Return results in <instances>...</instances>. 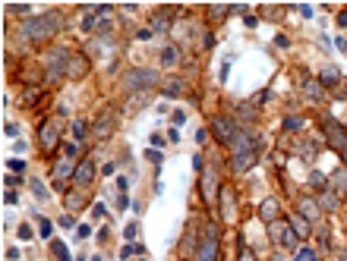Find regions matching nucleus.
Wrapping results in <instances>:
<instances>
[{
	"instance_id": "1",
	"label": "nucleus",
	"mask_w": 347,
	"mask_h": 261,
	"mask_svg": "<svg viewBox=\"0 0 347 261\" xmlns=\"http://www.w3.org/2000/svg\"><path fill=\"white\" fill-rule=\"evenodd\" d=\"M230 148H234V170H237V173L249 170V167L256 164V151H259V145H256L252 129L240 126V133H237V139H234Z\"/></svg>"
},
{
	"instance_id": "2",
	"label": "nucleus",
	"mask_w": 347,
	"mask_h": 261,
	"mask_svg": "<svg viewBox=\"0 0 347 261\" xmlns=\"http://www.w3.org/2000/svg\"><path fill=\"white\" fill-rule=\"evenodd\" d=\"M57 29H60V13H44V16H38V19H32V22H22V35L32 38V41H44Z\"/></svg>"
},
{
	"instance_id": "3",
	"label": "nucleus",
	"mask_w": 347,
	"mask_h": 261,
	"mask_svg": "<svg viewBox=\"0 0 347 261\" xmlns=\"http://www.w3.org/2000/svg\"><path fill=\"white\" fill-rule=\"evenodd\" d=\"M70 57H73V54H70L66 47H54L51 54H44V69H48V76H51V79H60V76H66Z\"/></svg>"
},
{
	"instance_id": "4",
	"label": "nucleus",
	"mask_w": 347,
	"mask_h": 261,
	"mask_svg": "<svg viewBox=\"0 0 347 261\" xmlns=\"http://www.w3.org/2000/svg\"><path fill=\"white\" fill-rule=\"evenodd\" d=\"M215 255H218V227L215 223H205L202 242H199V249H196V258L199 261H215Z\"/></svg>"
},
{
	"instance_id": "5",
	"label": "nucleus",
	"mask_w": 347,
	"mask_h": 261,
	"mask_svg": "<svg viewBox=\"0 0 347 261\" xmlns=\"http://www.w3.org/2000/svg\"><path fill=\"white\" fill-rule=\"evenodd\" d=\"M123 91H133V88H152V85H158V76L152 69H130L123 76Z\"/></svg>"
},
{
	"instance_id": "6",
	"label": "nucleus",
	"mask_w": 347,
	"mask_h": 261,
	"mask_svg": "<svg viewBox=\"0 0 347 261\" xmlns=\"http://www.w3.org/2000/svg\"><path fill=\"white\" fill-rule=\"evenodd\" d=\"M212 133H215V139H218V142L234 145L237 133H240V126H237L234 120H227V117H215V120H212Z\"/></svg>"
},
{
	"instance_id": "7",
	"label": "nucleus",
	"mask_w": 347,
	"mask_h": 261,
	"mask_svg": "<svg viewBox=\"0 0 347 261\" xmlns=\"http://www.w3.org/2000/svg\"><path fill=\"white\" fill-rule=\"evenodd\" d=\"M268 236H271V242H284V246L297 249V233H294V227H287L284 220L268 223Z\"/></svg>"
},
{
	"instance_id": "8",
	"label": "nucleus",
	"mask_w": 347,
	"mask_h": 261,
	"mask_svg": "<svg viewBox=\"0 0 347 261\" xmlns=\"http://www.w3.org/2000/svg\"><path fill=\"white\" fill-rule=\"evenodd\" d=\"M325 139H328L332 148L344 151V148H347V129L341 123H335V120H325Z\"/></svg>"
},
{
	"instance_id": "9",
	"label": "nucleus",
	"mask_w": 347,
	"mask_h": 261,
	"mask_svg": "<svg viewBox=\"0 0 347 261\" xmlns=\"http://www.w3.org/2000/svg\"><path fill=\"white\" fill-rule=\"evenodd\" d=\"M114 120H117V114L114 110H104V114L95 120V139H107L114 133Z\"/></svg>"
},
{
	"instance_id": "10",
	"label": "nucleus",
	"mask_w": 347,
	"mask_h": 261,
	"mask_svg": "<svg viewBox=\"0 0 347 261\" xmlns=\"http://www.w3.org/2000/svg\"><path fill=\"white\" fill-rule=\"evenodd\" d=\"M303 95H306L309 104H322V101H325L322 82H319V79H306V82H303Z\"/></svg>"
},
{
	"instance_id": "11",
	"label": "nucleus",
	"mask_w": 347,
	"mask_h": 261,
	"mask_svg": "<svg viewBox=\"0 0 347 261\" xmlns=\"http://www.w3.org/2000/svg\"><path fill=\"white\" fill-rule=\"evenodd\" d=\"M73 179H76V186H88L95 179V164L92 161H82L76 170H73Z\"/></svg>"
},
{
	"instance_id": "12",
	"label": "nucleus",
	"mask_w": 347,
	"mask_h": 261,
	"mask_svg": "<svg viewBox=\"0 0 347 261\" xmlns=\"http://www.w3.org/2000/svg\"><path fill=\"white\" fill-rule=\"evenodd\" d=\"M38 139H41V145H44V151H51V148H57V126H54V123H41V129H38Z\"/></svg>"
},
{
	"instance_id": "13",
	"label": "nucleus",
	"mask_w": 347,
	"mask_h": 261,
	"mask_svg": "<svg viewBox=\"0 0 347 261\" xmlns=\"http://www.w3.org/2000/svg\"><path fill=\"white\" fill-rule=\"evenodd\" d=\"M215 186H218V170H215V167H209V170L202 173V195L209 201L215 198Z\"/></svg>"
},
{
	"instance_id": "14",
	"label": "nucleus",
	"mask_w": 347,
	"mask_h": 261,
	"mask_svg": "<svg viewBox=\"0 0 347 261\" xmlns=\"http://www.w3.org/2000/svg\"><path fill=\"white\" fill-rule=\"evenodd\" d=\"M297 208H300V214H303L306 220H316V217L322 214V208H319L313 198H300V201H297Z\"/></svg>"
},
{
	"instance_id": "15",
	"label": "nucleus",
	"mask_w": 347,
	"mask_h": 261,
	"mask_svg": "<svg viewBox=\"0 0 347 261\" xmlns=\"http://www.w3.org/2000/svg\"><path fill=\"white\" fill-rule=\"evenodd\" d=\"M290 227H294V233L303 239V236H309V233H313V230H309V220L303 217V214H294V217H290Z\"/></svg>"
},
{
	"instance_id": "16",
	"label": "nucleus",
	"mask_w": 347,
	"mask_h": 261,
	"mask_svg": "<svg viewBox=\"0 0 347 261\" xmlns=\"http://www.w3.org/2000/svg\"><path fill=\"white\" fill-rule=\"evenodd\" d=\"M319 208H325V211H335V208H338V192L325 189V192H322V198H319Z\"/></svg>"
},
{
	"instance_id": "17",
	"label": "nucleus",
	"mask_w": 347,
	"mask_h": 261,
	"mask_svg": "<svg viewBox=\"0 0 347 261\" xmlns=\"http://www.w3.org/2000/svg\"><path fill=\"white\" fill-rule=\"evenodd\" d=\"M259 214H262V220L275 223V217H278V201H275V198H268V201L262 204V211H259Z\"/></svg>"
},
{
	"instance_id": "18",
	"label": "nucleus",
	"mask_w": 347,
	"mask_h": 261,
	"mask_svg": "<svg viewBox=\"0 0 347 261\" xmlns=\"http://www.w3.org/2000/svg\"><path fill=\"white\" fill-rule=\"evenodd\" d=\"M171 16H174V10H161L155 19H152V32H164V29H168V19H171Z\"/></svg>"
},
{
	"instance_id": "19",
	"label": "nucleus",
	"mask_w": 347,
	"mask_h": 261,
	"mask_svg": "<svg viewBox=\"0 0 347 261\" xmlns=\"http://www.w3.org/2000/svg\"><path fill=\"white\" fill-rule=\"evenodd\" d=\"M332 192H347V170L332 173Z\"/></svg>"
},
{
	"instance_id": "20",
	"label": "nucleus",
	"mask_w": 347,
	"mask_h": 261,
	"mask_svg": "<svg viewBox=\"0 0 347 261\" xmlns=\"http://www.w3.org/2000/svg\"><path fill=\"white\" fill-rule=\"evenodd\" d=\"M319 82H322V85H335V82H338V69H335V66H322Z\"/></svg>"
},
{
	"instance_id": "21",
	"label": "nucleus",
	"mask_w": 347,
	"mask_h": 261,
	"mask_svg": "<svg viewBox=\"0 0 347 261\" xmlns=\"http://www.w3.org/2000/svg\"><path fill=\"white\" fill-rule=\"evenodd\" d=\"M29 186H32V192H35V198H38V201H48V198H51V192H48V186H44L41 179H32Z\"/></svg>"
},
{
	"instance_id": "22",
	"label": "nucleus",
	"mask_w": 347,
	"mask_h": 261,
	"mask_svg": "<svg viewBox=\"0 0 347 261\" xmlns=\"http://www.w3.org/2000/svg\"><path fill=\"white\" fill-rule=\"evenodd\" d=\"M297 151H300V158H303V161H316V145H313V142H300Z\"/></svg>"
},
{
	"instance_id": "23",
	"label": "nucleus",
	"mask_w": 347,
	"mask_h": 261,
	"mask_svg": "<svg viewBox=\"0 0 347 261\" xmlns=\"http://www.w3.org/2000/svg\"><path fill=\"white\" fill-rule=\"evenodd\" d=\"M177 60H180V57H177V47H164V50H161V63H164V66H174Z\"/></svg>"
},
{
	"instance_id": "24",
	"label": "nucleus",
	"mask_w": 347,
	"mask_h": 261,
	"mask_svg": "<svg viewBox=\"0 0 347 261\" xmlns=\"http://www.w3.org/2000/svg\"><path fill=\"white\" fill-rule=\"evenodd\" d=\"M309 186H313V189H325V186H328V179H325L319 170H313V173H309Z\"/></svg>"
},
{
	"instance_id": "25",
	"label": "nucleus",
	"mask_w": 347,
	"mask_h": 261,
	"mask_svg": "<svg viewBox=\"0 0 347 261\" xmlns=\"http://www.w3.org/2000/svg\"><path fill=\"white\" fill-rule=\"evenodd\" d=\"M38 233H41V236H44V239H48V236H51V233H54V223H51V220H48V217H38Z\"/></svg>"
},
{
	"instance_id": "26",
	"label": "nucleus",
	"mask_w": 347,
	"mask_h": 261,
	"mask_svg": "<svg viewBox=\"0 0 347 261\" xmlns=\"http://www.w3.org/2000/svg\"><path fill=\"white\" fill-rule=\"evenodd\" d=\"M294 261H316V252H313V249H297Z\"/></svg>"
},
{
	"instance_id": "27",
	"label": "nucleus",
	"mask_w": 347,
	"mask_h": 261,
	"mask_svg": "<svg viewBox=\"0 0 347 261\" xmlns=\"http://www.w3.org/2000/svg\"><path fill=\"white\" fill-rule=\"evenodd\" d=\"M230 60H234V57H227V60L221 63V69H218V79H221V82H227V72H230Z\"/></svg>"
},
{
	"instance_id": "28",
	"label": "nucleus",
	"mask_w": 347,
	"mask_h": 261,
	"mask_svg": "<svg viewBox=\"0 0 347 261\" xmlns=\"http://www.w3.org/2000/svg\"><path fill=\"white\" fill-rule=\"evenodd\" d=\"M164 95H180V82H164Z\"/></svg>"
},
{
	"instance_id": "29",
	"label": "nucleus",
	"mask_w": 347,
	"mask_h": 261,
	"mask_svg": "<svg viewBox=\"0 0 347 261\" xmlns=\"http://www.w3.org/2000/svg\"><path fill=\"white\" fill-rule=\"evenodd\" d=\"M136 252H139V246H123V249H120V258L126 261V258H133Z\"/></svg>"
},
{
	"instance_id": "30",
	"label": "nucleus",
	"mask_w": 347,
	"mask_h": 261,
	"mask_svg": "<svg viewBox=\"0 0 347 261\" xmlns=\"http://www.w3.org/2000/svg\"><path fill=\"white\" fill-rule=\"evenodd\" d=\"M82 29H85V32H92V29H95V13H85V19H82Z\"/></svg>"
},
{
	"instance_id": "31",
	"label": "nucleus",
	"mask_w": 347,
	"mask_h": 261,
	"mask_svg": "<svg viewBox=\"0 0 347 261\" xmlns=\"http://www.w3.org/2000/svg\"><path fill=\"white\" fill-rule=\"evenodd\" d=\"M7 167H10L13 173H22V170H26V164H22V161H16V158H13V161H7Z\"/></svg>"
},
{
	"instance_id": "32",
	"label": "nucleus",
	"mask_w": 347,
	"mask_h": 261,
	"mask_svg": "<svg viewBox=\"0 0 347 261\" xmlns=\"http://www.w3.org/2000/svg\"><path fill=\"white\" fill-rule=\"evenodd\" d=\"M130 204H133V201H130V195H126V192L117 195V208H120V211H123V208H130Z\"/></svg>"
},
{
	"instance_id": "33",
	"label": "nucleus",
	"mask_w": 347,
	"mask_h": 261,
	"mask_svg": "<svg viewBox=\"0 0 347 261\" xmlns=\"http://www.w3.org/2000/svg\"><path fill=\"white\" fill-rule=\"evenodd\" d=\"M136 233H139V223H130V227H123V236H126V239H136Z\"/></svg>"
},
{
	"instance_id": "34",
	"label": "nucleus",
	"mask_w": 347,
	"mask_h": 261,
	"mask_svg": "<svg viewBox=\"0 0 347 261\" xmlns=\"http://www.w3.org/2000/svg\"><path fill=\"white\" fill-rule=\"evenodd\" d=\"M4 133H7L10 139H16V136H19V126H16V123H7V126H4Z\"/></svg>"
},
{
	"instance_id": "35",
	"label": "nucleus",
	"mask_w": 347,
	"mask_h": 261,
	"mask_svg": "<svg viewBox=\"0 0 347 261\" xmlns=\"http://www.w3.org/2000/svg\"><path fill=\"white\" fill-rule=\"evenodd\" d=\"M73 136H76V139H85V123H73Z\"/></svg>"
},
{
	"instance_id": "36",
	"label": "nucleus",
	"mask_w": 347,
	"mask_h": 261,
	"mask_svg": "<svg viewBox=\"0 0 347 261\" xmlns=\"http://www.w3.org/2000/svg\"><path fill=\"white\" fill-rule=\"evenodd\" d=\"M284 126L290 129V133H294V129H300V126H303V120H294V117H287V120H284Z\"/></svg>"
},
{
	"instance_id": "37",
	"label": "nucleus",
	"mask_w": 347,
	"mask_h": 261,
	"mask_svg": "<svg viewBox=\"0 0 347 261\" xmlns=\"http://www.w3.org/2000/svg\"><path fill=\"white\" fill-rule=\"evenodd\" d=\"M54 252H57V261H70V258H66V249L60 246V242H54Z\"/></svg>"
},
{
	"instance_id": "38",
	"label": "nucleus",
	"mask_w": 347,
	"mask_h": 261,
	"mask_svg": "<svg viewBox=\"0 0 347 261\" xmlns=\"http://www.w3.org/2000/svg\"><path fill=\"white\" fill-rule=\"evenodd\" d=\"M126 189H130V179H126V176H117V192H126Z\"/></svg>"
},
{
	"instance_id": "39",
	"label": "nucleus",
	"mask_w": 347,
	"mask_h": 261,
	"mask_svg": "<svg viewBox=\"0 0 347 261\" xmlns=\"http://www.w3.org/2000/svg\"><path fill=\"white\" fill-rule=\"evenodd\" d=\"M60 227H63V230H70V227H76V220H73L70 214H63V217H60Z\"/></svg>"
},
{
	"instance_id": "40",
	"label": "nucleus",
	"mask_w": 347,
	"mask_h": 261,
	"mask_svg": "<svg viewBox=\"0 0 347 261\" xmlns=\"http://www.w3.org/2000/svg\"><path fill=\"white\" fill-rule=\"evenodd\" d=\"M4 201H7V204H16V201H19V195H16L13 189H7V195H4Z\"/></svg>"
},
{
	"instance_id": "41",
	"label": "nucleus",
	"mask_w": 347,
	"mask_h": 261,
	"mask_svg": "<svg viewBox=\"0 0 347 261\" xmlns=\"http://www.w3.org/2000/svg\"><path fill=\"white\" fill-rule=\"evenodd\" d=\"M319 242H322V249H328V227L319 230Z\"/></svg>"
},
{
	"instance_id": "42",
	"label": "nucleus",
	"mask_w": 347,
	"mask_h": 261,
	"mask_svg": "<svg viewBox=\"0 0 347 261\" xmlns=\"http://www.w3.org/2000/svg\"><path fill=\"white\" fill-rule=\"evenodd\" d=\"M237 261H256V255L249 249H240V258H237Z\"/></svg>"
},
{
	"instance_id": "43",
	"label": "nucleus",
	"mask_w": 347,
	"mask_h": 261,
	"mask_svg": "<svg viewBox=\"0 0 347 261\" xmlns=\"http://www.w3.org/2000/svg\"><path fill=\"white\" fill-rule=\"evenodd\" d=\"M145 158H149V161H155V164H158V161H161V154H158V151H155V148H149V151H145Z\"/></svg>"
},
{
	"instance_id": "44",
	"label": "nucleus",
	"mask_w": 347,
	"mask_h": 261,
	"mask_svg": "<svg viewBox=\"0 0 347 261\" xmlns=\"http://www.w3.org/2000/svg\"><path fill=\"white\" fill-rule=\"evenodd\" d=\"M16 258H19V249H16V246L7 249V261H16Z\"/></svg>"
},
{
	"instance_id": "45",
	"label": "nucleus",
	"mask_w": 347,
	"mask_h": 261,
	"mask_svg": "<svg viewBox=\"0 0 347 261\" xmlns=\"http://www.w3.org/2000/svg\"><path fill=\"white\" fill-rule=\"evenodd\" d=\"M183 120H187V114H183V110H174V123L180 126V123H183Z\"/></svg>"
},
{
	"instance_id": "46",
	"label": "nucleus",
	"mask_w": 347,
	"mask_h": 261,
	"mask_svg": "<svg viewBox=\"0 0 347 261\" xmlns=\"http://www.w3.org/2000/svg\"><path fill=\"white\" fill-rule=\"evenodd\" d=\"M19 239H32V230L26 227V223H22V227H19Z\"/></svg>"
},
{
	"instance_id": "47",
	"label": "nucleus",
	"mask_w": 347,
	"mask_h": 261,
	"mask_svg": "<svg viewBox=\"0 0 347 261\" xmlns=\"http://www.w3.org/2000/svg\"><path fill=\"white\" fill-rule=\"evenodd\" d=\"M88 233H92V227H79V230H76V236H79V239H85Z\"/></svg>"
},
{
	"instance_id": "48",
	"label": "nucleus",
	"mask_w": 347,
	"mask_h": 261,
	"mask_svg": "<svg viewBox=\"0 0 347 261\" xmlns=\"http://www.w3.org/2000/svg\"><path fill=\"white\" fill-rule=\"evenodd\" d=\"M335 44H338V50H341V54H347V38H338Z\"/></svg>"
},
{
	"instance_id": "49",
	"label": "nucleus",
	"mask_w": 347,
	"mask_h": 261,
	"mask_svg": "<svg viewBox=\"0 0 347 261\" xmlns=\"http://www.w3.org/2000/svg\"><path fill=\"white\" fill-rule=\"evenodd\" d=\"M338 22H341V25H347V10L341 13V19H338Z\"/></svg>"
},
{
	"instance_id": "50",
	"label": "nucleus",
	"mask_w": 347,
	"mask_h": 261,
	"mask_svg": "<svg viewBox=\"0 0 347 261\" xmlns=\"http://www.w3.org/2000/svg\"><path fill=\"white\" fill-rule=\"evenodd\" d=\"M338 261H347V252H341V255H338Z\"/></svg>"
},
{
	"instance_id": "51",
	"label": "nucleus",
	"mask_w": 347,
	"mask_h": 261,
	"mask_svg": "<svg viewBox=\"0 0 347 261\" xmlns=\"http://www.w3.org/2000/svg\"><path fill=\"white\" fill-rule=\"evenodd\" d=\"M341 154H344V161H347V148H344V151H341Z\"/></svg>"
}]
</instances>
